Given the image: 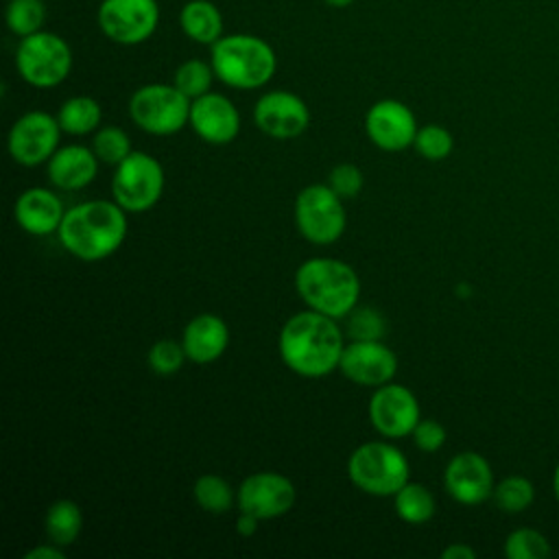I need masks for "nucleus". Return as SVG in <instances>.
<instances>
[{
  "mask_svg": "<svg viewBox=\"0 0 559 559\" xmlns=\"http://www.w3.org/2000/svg\"><path fill=\"white\" fill-rule=\"evenodd\" d=\"M336 321L312 308L288 317L277 338L284 365L301 378H323L338 369L345 338Z\"/></svg>",
  "mask_w": 559,
  "mask_h": 559,
  "instance_id": "obj_1",
  "label": "nucleus"
},
{
  "mask_svg": "<svg viewBox=\"0 0 559 559\" xmlns=\"http://www.w3.org/2000/svg\"><path fill=\"white\" fill-rule=\"evenodd\" d=\"M57 238L83 262H98L116 253L127 238V212L116 201L92 199L66 210Z\"/></svg>",
  "mask_w": 559,
  "mask_h": 559,
  "instance_id": "obj_2",
  "label": "nucleus"
},
{
  "mask_svg": "<svg viewBox=\"0 0 559 559\" xmlns=\"http://www.w3.org/2000/svg\"><path fill=\"white\" fill-rule=\"evenodd\" d=\"M295 288L304 304L332 319H345L358 304L360 280L338 258H308L295 271Z\"/></svg>",
  "mask_w": 559,
  "mask_h": 559,
  "instance_id": "obj_3",
  "label": "nucleus"
},
{
  "mask_svg": "<svg viewBox=\"0 0 559 559\" xmlns=\"http://www.w3.org/2000/svg\"><path fill=\"white\" fill-rule=\"evenodd\" d=\"M210 63L216 79L234 90H258L277 70V57L271 44L249 33L223 35L210 46Z\"/></svg>",
  "mask_w": 559,
  "mask_h": 559,
  "instance_id": "obj_4",
  "label": "nucleus"
},
{
  "mask_svg": "<svg viewBox=\"0 0 559 559\" xmlns=\"http://www.w3.org/2000/svg\"><path fill=\"white\" fill-rule=\"evenodd\" d=\"M347 476L360 491L386 498L395 496L408 483L411 465L393 443L367 441L349 454Z\"/></svg>",
  "mask_w": 559,
  "mask_h": 559,
  "instance_id": "obj_5",
  "label": "nucleus"
},
{
  "mask_svg": "<svg viewBox=\"0 0 559 559\" xmlns=\"http://www.w3.org/2000/svg\"><path fill=\"white\" fill-rule=\"evenodd\" d=\"M15 70L22 81L33 87H57L72 72V48L61 35L41 28L20 39Z\"/></svg>",
  "mask_w": 559,
  "mask_h": 559,
  "instance_id": "obj_6",
  "label": "nucleus"
},
{
  "mask_svg": "<svg viewBox=\"0 0 559 559\" xmlns=\"http://www.w3.org/2000/svg\"><path fill=\"white\" fill-rule=\"evenodd\" d=\"M192 100L175 83H146L129 98V116L151 135H173L190 122Z\"/></svg>",
  "mask_w": 559,
  "mask_h": 559,
  "instance_id": "obj_7",
  "label": "nucleus"
},
{
  "mask_svg": "<svg viewBox=\"0 0 559 559\" xmlns=\"http://www.w3.org/2000/svg\"><path fill=\"white\" fill-rule=\"evenodd\" d=\"M164 183L162 164L144 151H131L114 170L111 194L127 214H138L151 210L162 199Z\"/></svg>",
  "mask_w": 559,
  "mask_h": 559,
  "instance_id": "obj_8",
  "label": "nucleus"
},
{
  "mask_svg": "<svg viewBox=\"0 0 559 559\" xmlns=\"http://www.w3.org/2000/svg\"><path fill=\"white\" fill-rule=\"evenodd\" d=\"M295 225L312 245L336 242L347 227L343 199L328 183H310L295 199Z\"/></svg>",
  "mask_w": 559,
  "mask_h": 559,
  "instance_id": "obj_9",
  "label": "nucleus"
},
{
  "mask_svg": "<svg viewBox=\"0 0 559 559\" xmlns=\"http://www.w3.org/2000/svg\"><path fill=\"white\" fill-rule=\"evenodd\" d=\"M96 22L114 44L138 46L157 31L159 7L157 0H103Z\"/></svg>",
  "mask_w": 559,
  "mask_h": 559,
  "instance_id": "obj_10",
  "label": "nucleus"
},
{
  "mask_svg": "<svg viewBox=\"0 0 559 559\" xmlns=\"http://www.w3.org/2000/svg\"><path fill=\"white\" fill-rule=\"evenodd\" d=\"M61 127L57 116H50L48 111H26L22 114L13 127L9 129L7 148L13 162L20 166L33 168L39 164H48V159L59 148Z\"/></svg>",
  "mask_w": 559,
  "mask_h": 559,
  "instance_id": "obj_11",
  "label": "nucleus"
},
{
  "mask_svg": "<svg viewBox=\"0 0 559 559\" xmlns=\"http://www.w3.org/2000/svg\"><path fill=\"white\" fill-rule=\"evenodd\" d=\"M297 502V487L280 472L249 474L236 489V507L260 520L288 513Z\"/></svg>",
  "mask_w": 559,
  "mask_h": 559,
  "instance_id": "obj_12",
  "label": "nucleus"
},
{
  "mask_svg": "<svg viewBox=\"0 0 559 559\" xmlns=\"http://www.w3.org/2000/svg\"><path fill=\"white\" fill-rule=\"evenodd\" d=\"M367 411L376 432H380L386 439L411 437L413 428L421 419L415 393L404 384H395L393 380L373 389Z\"/></svg>",
  "mask_w": 559,
  "mask_h": 559,
  "instance_id": "obj_13",
  "label": "nucleus"
},
{
  "mask_svg": "<svg viewBox=\"0 0 559 559\" xmlns=\"http://www.w3.org/2000/svg\"><path fill=\"white\" fill-rule=\"evenodd\" d=\"M253 122L273 140H293L308 129L310 109L295 92L273 90L255 100Z\"/></svg>",
  "mask_w": 559,
  "mask_h": 559,
  "instance_id": "obj_14",
  "label": "nucleus"
},
{
  "mask_svg": "<svg viewBox=\"0 0 559 559\" xmlns=\"http://www.w3.org/2000/svg\"><path fill=\"white\" fill-rule=\"evenodd\" d=\"M338 371L358 386L378 389L395 378L397 356L382 341H349L343 347Z\"/></svg>",
  "mask_w": 559,
  "mask_h": 559,
  "instance_id": "obj_15",
  "label": "nucleus"
},
{
  "mask_svg": "<svg viewBox=\"0 0 559 559\" xmlns=\"http://www.w3.org/2000/svg\"><path fill=\"white\" fill-rule=\"evenodd\" d=\"M417 120L408 105L395 98L373 103L365 116L367 138L382 151L395 153L413 146L417 135Z\"/></svg>",
  "mask_w": 559,
  "mask_h": 559,
  "instance_id": "obj_16",
  "label": "nucleus"
},
{
  "mask_svg": "<svg viewBox=\"0 0 559 559\" xmlns=\"http://www.w3.org/2000/svg\"><path fill=\"white\" fill-rule=\"evenodd\" d=\"M445 491L461 504L474 507L491 498L493 493V472L489 461L478 452L454 454L443 472Z\"/></svg>",
  "mask_w": 559,
  "mask_h": 559,
  "instance_id": "obj_17",
  "label": "nucleus"
},
{
  "mask_svg": "<svg viewBox=\"0 0 559 559\" xmlns=\"http://www.w3.org/2000/svg\"><path fill=\"white\" fill-rule=\"evenodd\" d=\"M188 124L203 142L223 146L234 142L240 133V114L227 96L207 92L192 100Z\"/></svg>",
  "mask_w": 559,
  "mask_h": 559,
  "instance_id": "obj_18",
  "label": "nucleus"
},
{
  "mask_svg": "<svg viewBox=\"0 0 559 559\" xmlns=\"http://www.w3.org/2000/svg\"><path fill=\"white\" fill-rule=\"evenodd\" d=\"M17 225L31 236H50L59 231L66 216L61 199L48 188H26L13 207Z\"/></svg>",
  "mask_w": 559,
  "mask_h": 559,
  "instance_id": "obj_19",
  "label": "nucleus"
},
{
  "mask_svg": "<svg viewBox=\"0 0 559 559\" xmlns=\"http://www.w3.org/2000/svg\"><path fill=\"white\" fill-rule=\"evenodd\" d=\"M181 345L188 360L197 365H210L225 354L229 345V328L218 314L201 312L186 323Z\"/></svg>",
  "mask_w": 559,
  "mask_h": 559,
  "instance_id": "obj_20",
  "label": "nucleus"
},
{
  "mask_svg": "<svg viewBox=\"0 0 559 559\" xmlns=\"http://www.w3.org/2000/svg\"><path fill=\"white\" fill-rule=\"evenodd\" d=\"M98 157L83 144H68L48 159V181L66 192L87 188L98 173Z\"/></svg>",
  "mask_w": 559,
  "mask_h": 559,
  "instance_id": "obj_21",
  "label": "nucleus"
},
{
  "mask_svg": "<svg viewBox=\"0 0 559 559\" xmlns=\"http://www.w3.org/2000/svg\"><path fill=\"white\" fill-rule=\"evenodd\" d=\"M183 35L197 44L212 46L223 37V15L210 0H188L179 13Z\"/></svg>",
  "mask_w": 559,
  "mask_h": 559,
  "instance_id": "obj_22",
  "label": "nucleus"
},
{
  "mask_svg": "<svg viewBox=\"0 0 559 559\" xmlns=\"http://www.w3.org/2000/svg\"><path fill=\"white\" fill-rule=\"evenodd\" d=\"M46 539L66 548L72 546L83 531V511L74 500H55L44 515Z\"/></svg>",
  "mask_w": 559,
  "mask_h": 559,
  "instance_id": "obj_23",
  "label": "nucleus"
},
{
  "mask_svg": "<svg viewBox=\"0 0 559 559\" xmlns=\"http://www.w3.org/2000/svg\"><path fill=\"white\" fill-rule=\"evenodd\" d=\"M57 120L63 133L70 135H87L100 129L103 122V107L92 96H72L63 100L57 111Z\"/></svg>",
  "mask_w": 559,
  "mask_h": 559,
  "instance_id": "obj_24",
  "label": "nucleus"
},
{
  "mask_svg": "<svg viewBox=\"0 0 559 559\" xmlns=\"http://www.w3.org/2000/svg\"><path fill=\"white\" fill-rule=\"evenodd\" d=\"M393 507L397 518L406 524H426L437 511L432 491L426 485L411 480L393 496Z\"/></svg>",
  "mask_w": 559,
  "mask_h": 559,
  "instance_id": "obj_25",
  "label": "nucleus"
},
{
  "mask_svg": "<svg viewBox=\"0 0 559 559\" xmlns=\"http://www.w3.org/2000/svg\"><path fill=\"white\" fill-rule=\"evenodd\" d=\"M192 496L197 500V504L205 511V513H227L234 502H236V491L231 489V485L218 476V474H201L194 480L192 487Z\"/></svg>",
  "mask_w": 559,
  "mask_h": 559,
  "instance_id": "obj_26",
  "label": "nucleus"
},
{
  "mask_svg": "<svg viewBox=\"0 0 559 559\" xmlns=\"http://www.w3.org/2000/svg\"><path fill=\"white\" fill-rule=\"evenodd\" d=\"M7 28L22 37H28L44 28L46 22V4L44 0H9L4 9Z\"/></svg>",
  "mask_w": 559,
  "mask_h": 559,
  "instance_id": "obj_27",
  "label": "nucleus"
},
{
  "mask_svg": "<svg viewBox=\"0 0 559 559\" xmlns=\"http://www.w3.org/2000/svg\"><path fill=\"white\" fill-rule=\"evenodd\" d=\"M216 79L212 63L203 59H186L183 63L177 66L173 83L179 92H183L190 100L203 96L210 92L212 81Z\"/></svg>",
  "mask_w": 559,
  "mask_h": 559,
  "instance_id": "obj_28",
  "label": "nucleus"
},
{
  "mask_svg": "<svg viewBox=\"0 0 559 559\" xmlns=\"http://www.w3.org/2000/svg\"><path fill=\"white\" fill-rule=\"evenodd\" d=\"M493 502L504 513H522L526 511L535 500V487L524 476H507L502 478L491 493Z\"/></svg>",
  "mask_w": 559,
  "mask_h": 559,
  "instance_id": "obj_29",
  "label": "nucleus"
},
{
  "mask_svg": "<svg viewBox=\"0 0 559 559\" xmlns=\"http://www.w3.org/2000/svg\"><path fill=\"white\" fill-rule=\"evenodd\" d=\"M92 151L96 153V157L103 162V164H109V166H118L124 157L131 155V140L127 135V131H122L120 127H100L96 133H94V140H92Z\"/></svg>",
  "mask_w": 559,
  "mask_h": 559,
  "instance_id": "obj_30",
  "label": "nucleus"
},
{
  "mask_svg": "<svg viewBox=\"0 0 559 559\" xmlns=\"http://www.w3.org/2000/svg\"><path fill=\"white\" fill-rule=\"evenodd\" d=\"M504 555L509 559H546L550 544L546 535L535 528H515L504 539Z\"/></svg>",
  "mask_w": 559,
  "mask_h": 559,
  "instance_id": "obj_31",
  "label": "nucleus"
},
{
  "mask_svg": "<svg viewBox=\"0 0 559 559\" xmlns=\"http://www.w3.org/2000/svg\"><path fill=\"white\" fill-rule=\"evenodd\" d=\"M345 319V332L352 341H382V336L386 334V321L382 312L371 306H356Z\"/></svg>",
  "mask_w": 559,
  "mask_h": 559,
  "instance_id": "obj_32",
  "label": "nucleus"
},
{
  "mask_svg": "<svg viewBox=\"0 0 559 559\" xmlns=\"http://www.w3.org/2000/svg\"><path fill=\"white\" fill-rule=\"evenodd\" d=\"M413 148L428 162H441L452 153L454 138L441 124H424L417 129Z\"/></svg>",
  "mask_w": 559,
  "mask_h": 559,
  "instance_id": "obj_33",
  "label": "nucleus"
},
{
  "mask_svg": "<svg viewBox=\"0 0 559 559\" xmlns=\"http://www.w3.org/2000/svg\"><path fill=\"white\" fill-rule=\"evenodd\" d=\"M146 360H148V367L155 373L173 376L183 367L188 356H186V349H183L181 341L177 343V341H170V338H162V341L151 345Z\"/></svg>",
  "mask_w": 559,
  "mask_h": 559,
  "instance_id": "obj_34",
  "label": "nucleus"
},
{
  "mask_svg": "<svg viewBox=\"0 0 559 559\" xmlns=\"http://www.w3.org/2000/svg\"><path fill=\"white\" fill-rule=\"evenodd\" d=\"M343 201L345 199H354L360 194L362 186H365V175L356 164L343 162L336 164L330 173H328V181H325Z\"/></svg>",
  "mask_w": 559,
  "mask_h": 559,
  "instance_id": "obj_35",
  "label": "nucleus"
},
{
  "mask_svg": "<svg viewBox=\"0 0 559 559\" xmlns=\"http://www.w3.org/2000/svg\"><path fill=\"white\" fill-rule=\"evenodd\" d=\"M413 443L421 450V452H437L443 448L445 443V428L437 421V419H419L417 426L411 432Z\"/></svg>",
  "mask_w": 559,
  "mask_h": 559,
  "instance_id": "obj_36",
  "label": "nucleus"
},
{
  "mask_svg": "<svg viewBox=\"0 0 559 559\" xmlns=\"http://www.w3.org/2000/svg\"><path fill=\"white\" fill-rule=\"evenodd\" d=\"M66 552L61 546L52 544V542H46V544H39V546H33L31 550H26L24 559H63Z\"/></svg>",
  "mask_w": 559,
  "mask_h": 559,
  "instance_id": "obj_37",
  "label": "nucleus"
},
{
  "mask_svg": "<svg viewBox=\"0 0 559 559\" xmlns=\"http://www.w3.org/2000/svg\"><path fill=\"white\" fill-rule=\"evenodd\" d=\"M260 522H262L260 518L240 511V515H238V520H236V531H238V535H242V537H251V535L258 533Z\"/></svg>",
  "mask_w": 559,
  "mask_h": 559,
  "instance_id": "obj_38",
  "label": "nucleus"
},
{
  "mask_svg": "<svg viewBox=\"0 0 559 559\" xmlns=\"http://www.w3.org/2000/svg\"><path fill=\"white\" fill-rule=\"evenodd\" d=\"M474 557H476V550L463 542L450 544L441 550V559H474Z\"/></svg>",
  "mask_w": 559,
  "mask_h": 559,
  "instance_id": "obj_39",
  "label": "nucleus"
},
{
  "mask_svg": "<svg viewBox=\"0 0 559 559\" xmlns=\"http://www.w3.org/2000/svg\"><path fill=\"white\" fill-rule=\"evenodd\" d=\"M352 2H356V0H325V4H330V7H336V9H343V7H349Z\"/></svg>",
  "mask_w": 559,
  "mask_h": 559,
  "instance_id": "obj_40",
  "label": "nucleus"
},
{
  "mask_svg": "<svg viewBox=\"0 0 559 559\" xmlns=\"http://www.w3.org/2000/svg\"><path fill=\"white\" fill-rule=\"evenodd\" d=\"M552 487H555V496H557V500H559V463H557L555 474H552Z\"/></svg>",
  "mask_w": 559,
  "mask_h": 559,
  "instance_id": "obj_41",
  "label": "nucleus"
}]
</instances>
